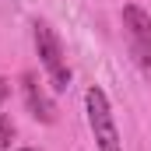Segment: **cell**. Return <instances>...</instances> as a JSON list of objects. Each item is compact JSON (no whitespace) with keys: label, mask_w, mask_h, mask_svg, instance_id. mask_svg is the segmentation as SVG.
Masks as SVG:
<instances>
[{"label":"cell","mask_w":151,"mask_h":151,"mask_svg":"<svg viewBox=\"0 0 151 151\" xmlns=\"http://www.w3.org/2000/svg\"><path fill=\"white\" fill-rule=\"evenodd\" d=\"M123 32H127V46H130L134 63L141 67V74L151 84V14L141 4L123 7Z\"/></svg>","instance_id":"6da1fadb"},{"label":"cell","mask_w":151,"mask_h":151,"mask_svg":"<svg viewBox=\"0 0 151 151\" xmlns=\"http://www.w3.org/2000/svg\"><path fill=\"white\" fill-rule=\"evenodd\" d=\"M32 39H35V53H39V60H42V67H46V74H49V81H53V88L56 91H67L70 88V67L63 60V46H60L56 32L46 21H35L32 25Z\"/></svg>","instance_id":"7a4b0ae2"},{"label":"cell","mask_w":151,"mask_h":151,"mask_svg":"<svg viewBox=\"0 0 151 151\" xmlns=\"http://www.w3.org/2000/svg\"><path fill=\"white\" fill-rule=\"evenodd\" d=\"M84 106H88V127H91V134H95L99 151H123V141H119V134H116L113 109H109L106 91H102V88H88Z\"/></svg>","instance_id":"3957f363"},{"label":"cell","mask_w":151,"mask_h":151,"mask_svg":"<svg viewBox=\"0 0 151 151\" xmlns=\"http://www.w3.org/2000/svg\"><path fill=\"white\" fill-rule=\"evenodd\" d=\"M21 91H25V106H28V113L35 116L39 123H53V119H56V106L49 102V95L42 91V84H39V77L32 74V70L21 77Z\"/></svg>","instance_id":"277c9868"},{"label":"cell","mask_w":151,"mask_h":151,"mask_svg":"<svg viewBox=\"0 0 151 151\" xmlns=\"http://www.w3.org/2000/svg\"><path fill=\"white\" fill-rule=\"evenodd\" d=\"M11 141H14V123H11V116L0 113V151L11 148Z\"/></svg>","instance_id":"5b68a950"},{"label":"cell","mask_w":151,"mask_h":151,"mask_svg":"<svg viewBox=\"0 0 151 151\" xmlns=\"http://www.w3.org/2000/svg\"><path fill=\"white\" fill-rule=\"evenodd\" d=\"M7 95H11V81H7V77H0V106L7 102Z\"/></svg>","instance_id":"8992f818"},{"label":"cell","mask_w":151,"mask_h":151,"mask_svg":"<svg viewBox=\"0 0 151 151\" xmlns=\"http://www.w3.org/2000/svg\"><path fill=\"white\" fill-rule=\"evenodd\" d=\"M18 151H39V148H18Z\"/></svg>","instance_id":"52a82bcc"}]
</instances>
